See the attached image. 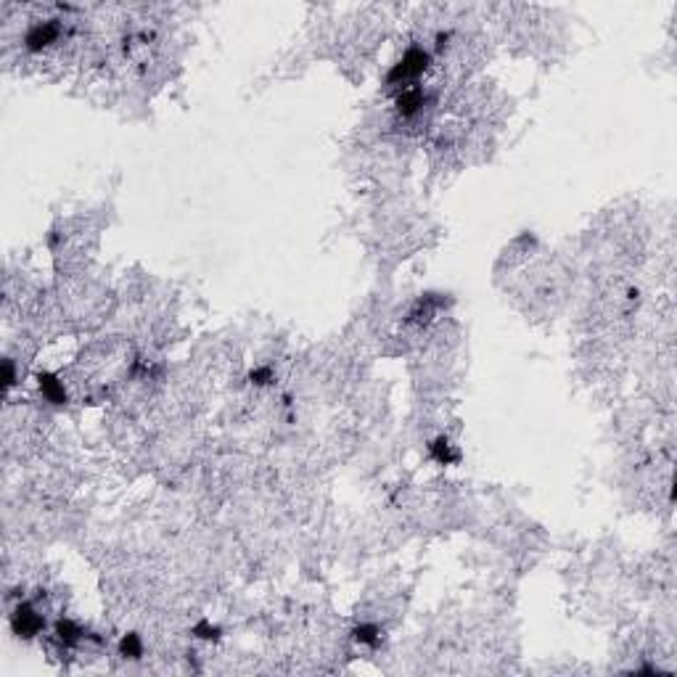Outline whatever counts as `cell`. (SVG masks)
Segmentation results:
<instances>
[{
    "label": "cell",
    "mask_w": 677,
    "mask_h": 677,
    "mask_svg": "<svg viewBox=\"0 0 677 677\" xmlns=\"http://www.w3.org/2000/svg\"><path fill=\"white\" fill-rule=\"evenodd\" d=\"M354 640H357V643H365V646H379L381 630H379L376 624H360V627L354 630Z\"/></svg>",
    "instance_id": "8"
},
{
    "label": "cell",
    "mask_w": 677,
    "mask_h": 677,
    "mask_svg": "<svg viewBox=\"0 0 677 677\" xmlns=\"http://www.w3.org/2000/svg\"><path fill=\"white\" fill-rule=\"evenodd\" d=\"M423 106V93L418 90V88H402V93L397 95V111H400V117H416L418 111Z\"/></svg>",
    "instance_id": "5"
},
{
    "label": "cell",
    "mask_w": 677,
    "mask_h": 677,
    "mask_svg": "<svg viewBox=\"0 0 677 677\" xmlns=\"http://www.w3.org/2000/svg\"><path fill=\"white\" fill-rule=\"evenodd\" d=\"M429 452H431V458H434L437 463H442V466H450V463L458 461V452L452 450V445H450L447 439H437V442H431Z\"/></svg>",
    "instance_id": "6"
},
{
    "label": "cell",
    "mask_w": 677,
    "mask_h": 677,
    "mask_svg": "<svg viewBox=\"0 0 677 677\" xmlns=\"http://www.w3.org/2000/svg\"><path fill=\"white\" fill-rule=\"evenodd\" d=\"M426 69H429V53L423 48H410L400 61L394 64V69L389 72L386 82L389 85H405V88H410V82L421 77Z\"/></svg>",
    "instance_id": "1"
},
{
    "label": "cell",
    "mask_w": 677,
    "mask_h": 677,
    "mask_svg": "<svg viewBox=\"0 0 677 677\" xmlns=\"http://www.w3.org/2000/svg\"><path fill=\"white\" fill-rule=\"evenodd\" d=\"M37 386H40V392H43V397L48 402H53V405H64L66 402V389H64V384L53 373H40L37 376Z\"/></svg>",
    "instance_id": "4"
},
{
    "label": "cell",
    "mask_w": 677,
    "mask_h": 677,
    "mask_svg": "<svg viewBox=\"0 0 677 677\" xmlns=\"http://www.w3.org/2000/svg\"><path fill=\"white\" fill-rule=\"evenodd\" d=\"M59 35H61V30H59L56 21H37V24H32L30 30H27V35H24V46H27V50H32V53H40V50H46L50 43H56Z\"/></svg>",
    "instance_id": "2"
},
{
    "label": "cell",
    "mask_w": 677,
    "mask_h": 677,
    "mask_svg": "<svg viewBox=\"0 0 677 677\" xmlns=\"http://www.w3.org/2000/svg\"><path fill=\"white\" fill-rule=\"evenodd\" d=\"M11 627L19 638H32V635H37V632L43 630V616L37 614L32 606L27 603H21V606H16V611L11 614Z\"/></svg>",
    "instance_id": "3"
},
{
    "label": "cell",
    "mask_w": 677,
    "mask_h": 677,
    "mask_svg": "<svg viewBox=\"0 0 677 677\" xmlns=\"http://www.w3.org/2000/svg\"><path fill=\"white\" fill-rule=\"evenodd\" d=\"M79 635H82L79 627L75 624V622H69V619H61V622L56 624V638L61 640L64 646H75V643L79 640Z\"/></svg>",
    "instance_id": "7"
},
{
    "label": "cell",
    "mask_w": 677,
    "mask_h": 677,
    "mask_svg": "<svg viewBox=\"0 0 677 677\" xmlns=\"http://www.w3.org/2000/svg\"><path fill=\"white\" fill-rule=\"evenodd\" d=\"M251 381H257V384H267L270 381V370L267 368H260L251 373Z\"/></svg>",
    "instance_id": "10"
},
{
    "label": "cell",
    "mask_w": 677,
    "mask_h": 677,
    "mask_svg": "<svg viewBox=\"0 0 677 677\" xmlns=\"http://www.w3.org/2000/svg\"><path fill=\"white\" fill-rule=\"evenodd\" d=\"M120 648H122V654H124V656H130V659H138V656H140V651H143V648H140L138 635H127V638H124V640H122V646H120Z\"/></svg>",
    "instance_id": "9"
}]
</instances>
